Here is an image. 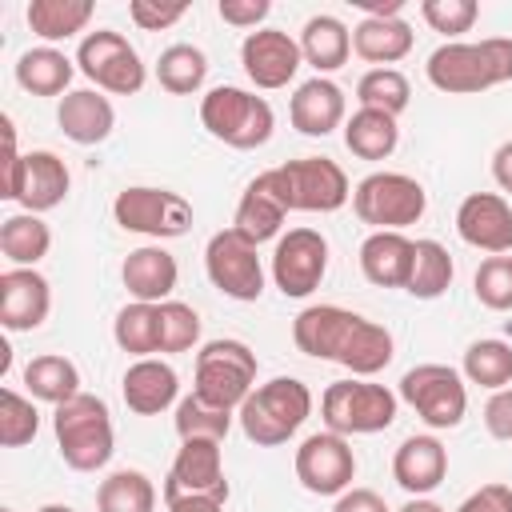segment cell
<instances>
[{
    "label": "cell",
    "instance_id": "obj_1",
    "mask_svg": "<svg viewBox=\"0 0 512 512\" xmlns=\"http://www.w3.org/2000/svg\"><path fill=\"white\" fill-rule=\"evenodd\" d=\"M292 340L312 360H332L352 376H376L392 364V332L340 304H312L292 320Z\"/></svg>",
    "mask_w": 512,
    "mask_h": 512
},
{
    "label": "cell",
    "instance_id": "obj_2",
    "mask_svg": "<svg viewBox=\"0 0 512 512\" xmlns=\"http://www.w3.org/2000/svg\"><path fill=\"white\" fill-rule=\"evenodd\" d=\"M424 72H428V84L448 96H472V92L508 84L512 80V40L508 36H488L480 44L448 40L428 56Z\"/></svg>",
    "mask_w": 512,
    "mask_h": 512
},
{
    "label": "cell",
    "instance_id": "obj_3",
    "mask_svg": "<svg viewBox=\"0 0 512 512\" xmlns=\"http://www.w3.org/2000/svg\"><path fill=\"white\" fill-rule=\"evenodd\" d=\"M52 432H56V448L60 460L72 472H96L112 460L116 452V432H112V412L100 396L80 392L64 404H56L52 412Z\"/></svg>",
    "mask_w": 512,
    "mask_h": 512
},
{
    "label": "cell",
    "instance_id": "obj_4",
    "mask_svg": "<svg viewBox=\"0 0 512 512\" xmlns=\"http://www.w3.org/2000/svg\"><path fill=\"white\" fill-rule=\"evenodd\" d=\"M308 412H312L308 384L296 376H272L268 384L248 392V400L236 408V420L256 448H276L300 432Z\"/></svg>",
    "mask_w": 512,
    "mask_h": 512
},
{
    "label": "cell",
    "instance_id": "obj_5",
    "mask_svg": "<svg viewBox=\"0 0 512 512\" xmlns=\"http://www.w3.org/2000/svg\"><path fill=\"white\" fill-rule=\"evenodd\" d=\"M4 200H20L24 212L40 216L56 204H64L68 188H72V176H68V164L48 152V148H36V152H16V128L12 120L4 116Z\"/></svg>",
    "mask_w": 512,
    "mask_h": 512
},
{
    "label": "cell",
    "instance_id": "obj_6",
    "mask_svg": "<svg viewBox=\"0 0 512 512\" xmlns=\"http://www.w3.org/2000/svg\"><path fill=\"white\" fill-rule=\"evenodd\" d=\"M200 124L208 128V136L224 140L228 148L248 152V148H260L272 140L276 116L264 96L236 88V84H216L200 100Z\"/></svg>",
    "mask_w": 512,
    "mask_h": 512
},
{
    "label": "cell",
    "instance_id": "obj_7",
    "mask_svg": "<svg viewBox=\"0 0 512 512\" xmlns=\"http://www.w3.org/2000/svg\"><path fill=\"white\" fill-rule=\"evenodd\" d=\"M264 180L284 200L288 212H336L352 200V184L344 168L328 156H300L280 168H268Z\"/></svg>",
    "mask_w": 512,
    "mask_h": 512
},
{
    "label": "cell",
    "instance_id": "obj_8",
    "mask_svg": "<svg viewBox=\"0 0 512 512\" xmlns=\"http://www.w3.org/2000/svg\"><path fill=\"white\" fill-rule=\"evenodd\" d=\"M396 392H388L384 384H372L364 376H348V380H332L320 396V416L328 424V432L340 436H372L392 428L396 420Z\"/></svg>",
    "mask_w": 512,
    "mask_h": 512
},
{
    "label": "cell",
    "instance_id": "obj_9",
    "mask_svg": "<svg viewBox=\"0 0 512 512\" xmlns=\"http://www.w3.org/2000/svg\"><path fill=\"white\" fill-rule=\"evenodd\" d=\"M428 208V192L408 172H372L352 188V212L372 224V232H400L416 224Z\"/></svg>",
    "mask_w": 512,
    "mask_h": 512
},
{
    "label": "cell",
    "instance_id": "obj_10",
    "mask_svg": "<svg viewBox=\"0 0 512 512\" xmlns=\"http://www.w3.org/2000/svg\"><path fill=\"white\" fill-rule=\"evenodd\" d=\"M256 384V352L244 340H208L196 352V396L216 408H240Z\"/></svg>",
    "mask_w": 512,
    "mask_h": 512
},
{
    "label": "cell",
    "instance_id": "obj_11",
    "mask_svg": "<svg viewBox=\"0 0 512 512\" xmlns=\"http://www.w3.org/2000/svg\"><path fill=\"white\" fill-rule=\"evenodd\" d=\"M112 216L124 232H140L152 240H172L192 228V204L172 188L128 184L112 200Z\"/></svg>",
    "mask_w": 512,
    "mask_h": 512
},
{
    "label": "cell",
    "instance_id": "obj_12",
    "mask_svg": "<svg viewBox=\"0 0 512 512\" xmlns=\"http://www.w3.org/2000/svg\"><path fill=\"white\" fill-rule=\"evenodd\" d=\"M400 400L428 428H456L468 412L464 376L452 364H416L400 376Z\"/></svg>",
    "mask_w": 512,
    "mask_h": 512
},
{
    "label": "cell",
    "instance_id": "obj_13",
    "mask_svg": "<svg viewBox=\"0 0 512 512\" xmlns=\"http://www.w3.org/2000/svg\"><path fill=\"white\" fill-rule=\"evenodd\" d=\"M76 68L100 88V92H112V96H136L148 80L144 72V60L140 52L112 28H96L80 40L76 48Z\"/></svg>",
    "mask_w": 512,
    "mask_h": 512
},
{
    "label": "cell",
    "instance_id": "obj_14",
    "mask_svg": "<svg viewBox=\"0 0 512 512\" xmlns=\"http://www.w3.org/2000/svg\"><path fill=\"white\" fill-rule=\"evenodd\" d=\"M204 272H208L212 288L224 292L228 300L252 304V300H260V292H264V264H260V252H256V244H248L236 228L212 232V240H208V248H204Z\"/></svg>",
    "mask_w": 512,
    "mask_h": 512
},
{
    "label": "cell",
    "instance_id": "obj_15",
    "mask_svg": "<svg viewBox=\"0 0 512 512\" xmlns=\"http://www.w3.org/2000/svg\"><path fill=\"white\" fill-rule=\"evenodd\" d=\"M328 272V240L316 228H288L272 252V280L284 296L304 300Z\"/></svg>",
    "mask_w": 512,
    "mask_h": 512
},
{
    "label": "cell",
    "instance_id": "obj_16",
    "mask_svg": "<svg viewBox=\"0 0 512 512\" xmlns=\"http://www.w3.org/2000/svg\"><path fill=\"white\" fill-rule=\"evenodd\" d=\"M356 452L340 432H312L296 448V480L312 496H340L352 488Z\"/></svg>",
    "mask_w": 512,
    "mask_h": 512
},
{
    "label": "cell",
    "instance_id": "obj_17",
    "mask_svg": "<svg viewBox=\"0 0 512 512\" xmlns=\"http://www.w3.org/2000/svg\"><path fill=\"white\" fill-rule=\"evenodd\" d=\"M176 496H212L228 504L220 440H180V452L164 480V500H176Z\"/></svg>",
    "mask_w": 512,
    "mask_h": 512
},
{
    "label": "cell",
    "instance_id": "obj_18",
    "mask_svg": "<svg viewBox=\"0 0 512 512\" xmlns=\"http://www.w3.org/2000/svg\"><path fill=\"white\" fill-rule=\"evenodd\" d=\"M240 64L256 88H264V92L284 88L296 76V68L304 64L300 40H292L284 28H256L240 44Z\"/></svg>",
    "mask_w": 512,
    "mask_h": 512
},
{
    "label": "cell",
    "instance_id": "obj_19",
    "mask_svg": "<svg viewBox=\"0 0 512 512\" xmlns=\"http://www.w3.org/2000/svg\"><path fill=\"white\" fill-rule=\"evenodd\" d=\"M456 232L464 244L504 256L512 252V204L500 192H468L456 208Z\"/></svg>",
    "mask_w": 512,
    "mask_h": 512
},
{
    "label": "cell",
    "instance_id": "obj_20",
    "mask_svg": "<svg viewBox=\"0 0 512 512\" xmlns=\"http://www.w3.org/2000/svg\"><path fill=\"white\" fill-rule=\"evenodd\" d=\"M52 288L36 268L0 272V324L8 332H32L48 320Z\"/></svg>",
    "mask_w": 512,
    "mask_h": 512
},
{
    "label": "cell",
    "instance_id": "obj_21",
    "mask_svg": "<svg viewBox=\"0 0 512 512\" xmlns=\"http://www.w3.org/2000/svg\"><path fill=\"white\" fill-rule=\"evenodd\" d=\"M344 112H348V100H344V88L328 76H312L304 80L292 100H288V120L296 132L304 136H328L344 124Z\"/></svg>",
    "mask_w": 512,
    "mask_h": 512
},
{
    "label": "cell",
    "instance_id": "obj_22",
    "mask_svg": "<svg viewBox=\"0 0 512 512\" xmlns=\"http://www.w3.org/2000/svg\"><path fill=\"white\" fill-rule=\"evenodd\" d=\"M56 124L72 144H100L112 136L116 128V108L108 96H100V88H72L60 96L56 108Z\"/></svg>",
    "mask_w": 512,
    "mask_h": 512
},
{
    "label": "cell",
    "instance_id": "obj_23",
    "mask_svg": "<svg viewBox=\"0 0 512 512\" xmlns=\"http://www.w3.org/2000/svg\"><path fill=\"white\" fill-rule=\"evenodd\" d=\"M448 476V448L436 436H408L392 456V480L408 496H428Z\"/></svg>",
    "mask_w": 512,
    "mask_h": 512
},
{
    "label": "cell",
    "instance_id": "obj_24",
    "mask_svg": "<svg viewBox=\"0 0 512 512\" xmlns=\"http://www.w3.org/2000/svg\"><path fill=\"white\" fill-rule=\"evenodd\" d=\"M176 256L160 244H144V248H132L124 256V268H120V280L128 288L132 300H144V304H164L172 300V288H176Z\"/></svg>",
    "mask_w": 512,
    "mask_h": 512
},
{
    "label": "cell",
    "instance_id": "obj_25",
    "mask_svg": "<svg viewBox=\"0 0 512 512\" xmlns=\"http://www.w3.org/2000/svg\"><path fill=\"white\" fill-rule=\"evenodd\" d=\"M120 392H124V404L136 412V416H160L164 408L180 404L176 392H180V376L172 364L156 360V356H144L136 364H128L124 380H120Z\"/></svg>",
    "mask_w": 512,
    "mask_h": 512
},
{
    "label": "cell",
    "instance_id": "obj_26",
    "mask_svg": "<svg viewBox=\"0 0 512 512\" xmlns=\"http://www.w3.org/2000/svg\"><path fill=\"white\" fill-rule=\"evenodd\" d=\"M416 240L404 232H368L360 244V272L376 288H408Z\"/></svg>",
    "mask_w": 512,
    "mask_h": 512
},
{
    "label": "cell",
    "instance_id": "obj_27",
    "mask_svg": "<svg viewBox=\"0 0 512 512\" xmlns=\"http://www.w3.org/2000/svg\"><path fill=\"white\" fill-rule=\"evenodd\" d=\"M284 216H288V208H284V200L272 192V184L264 180V172L244 188V196H240V204H236V216H232V228L248 240V244H264V240H272V236H280V228H284Z\"/></svg>",
    "mask_w": 512,
    "mask_h": 512
},
{
    "label": "cell",
    "instance_id": "obj_28",
    "mask_svg": "<svg viewBox=\"0 0 512 512\" xmlns=\"http://www.w3.org/2000/svg\"><path fill=\"white\" fill-rule=\"evenodd\" d=\"M412 40H416V36H412V24L400 20V16H392V20H384V16H364V20L352 28V52H356L360 60H368V64H380V68L404 60V56L412 52Z\"/></svg>",
    "mask_w": 512,
    "mask_h": 512
},
{
    "label": "cell",
    "instance_id": "obj_29",
    "mask_svg": "<svg viewBox=\"0 0 512 512\" xmlns=\"http://www.w3.org/2000/svg\"><path fill=\"white\" fill-rule=\"evenodd\" d=\"M352 52V28L340 20V16H308L304 28H300V56L304 64L316 68V76L324 72H336Z\"/></svg>",
    "mask_w": 512,
    "mask_h": 512
},
{
    "label": "cell",
    "instance_id": "obj_30",
    "mask_svg": "<svg viewBox=\"0 0 512 512\" xmlns=\"http://www.w3.org/2000/svg\"><path fill=\"white\" fill-rule=\"evenodd\" d=\"M72 76H76V60H68L52 44L28 48L16 60V84L24 92H32V96H60L72 84Z\"/></svg>",
    "mask_w": 512,
    "mask_h": 512
},
{
    "label": "cell",
    "instance_id": "obj_31",
    "mask_svg": "<svg viewBox=\"0 0 512 512\" xmlns=\"http://www.w3.org/2000/svg\"><path fill=\"white\" fill-rule=\"evenodd\" d=\"M344 144L360 160H388L396 152V144H400L396 116L376 112V108H356L344 120Z\"/></svg>",
    "mask_w": 512,
    "mask_h": 512
},
{
    "label": "cell",
    "instance_id": "obj_32",
    "mask_svg": "<svg viewBox=\"0 0 512 512\" xmlns=\"http://www.w3.org/2000/svg\"><path fill=\"white\" fill-rule=\"evenodd\" d=\"M24 384H28L32 400L64 404V400L80 396V368L60 352H44L24 364Z\"/></svg>",
    "mask_w": 512,
    "mask_h": 512
},
{
    "label": "cell",
    "instance_id": "obj_33",
    "mask_svg": "<svg viewBox=\"0 0 512 512\" xmlns=\"http://www.w3.org/2000/svg\"><path fill=\"white\" fill-rule=\"evenodd\" d=\"M92 12H96L92 0H32L24 16H28V28L52 44V40H68L84 32Z\"/></svg>",
    "mask_w": 512,
    "mask_h": 512
},
{
    "label": "cell",
    "instance_id": "obj_34",
    "mask_svg": "<svg viewBox=\"0 0 512 512\" xmlns=\"http://www.w3.org/2000/svg\"><path fill=\"white\" fill-rule=\"evenodd\" d=\"M52 248V228L32 216V212H16L0 224V252L16 264V268H36V260H44Z\"/></svg>",
    "mask_w": 512,
    "mask_h": 512
},
{
    "label": "cell",
    "instance_id": "obj_35",
    "mask_svg": "<svg viewBox=\"0 0 512 512\" xmlns=\"http://www.w3.org/2000/svg\"><path fill=\"white\" fill-rule=\"evenodd\" d=\"M156 80L172 96H192L208 80V56L196 44H168L156 60Z\"/></svg>",
    "mask_w": 512,
    "mask_h": 512
},
{
    "label": "cell",
    "instance_id": "obj_36",
    "mask_svg": "<svg viewBox=\"0 0 512 512\" xmlns=\"http://www.w3.org/2000/svg\"><path fill=\"white\" fill-rule=\"evenodd\" d=\"M156 508V484L140 468H120L100 480L96 488V512H152Z\"/></svg>",
    "mask_w": 512,
    "mask_h": 512
},
{
    "label": "cell",
    "instance_id": "obj_37",
    "mask_svg": "<svg viewBox=\"0 0 512 512\" xmlns=\"http://www.w3.org/2000/svg\"><path fill=\"white\" fill-rule=\"evenodd\" d=\"M452 276H456V264L448 256V248L440 240H416V256H412V276H408V288L416 300H436L452 288Z\"/></svg>",
    "mask_w": 512,
    "mask_h": 512
},
{
    "label": "cell",
    "instance_id": "obj_38",
    "mask_svg": "<svg viewBox=\"0 0 512 512\" xmlns=\"http://www.w3.org/2000/svg\"><path fill=\"white\" fill-rule=\"evenodd\" d=\"M112 336L136 360L160 352V312H156V304H144V300L124 304L112 320Z\"/></svg>",
    "mask_w": 512,
    "mask_h": 512
},
{
    "label": "cell",
    "instance_id": "obj_39",
    "mask_svg": "<svg viewBox=\"0 0 512 512\" xmlns=\"http://www.w3.org/2000/svg\"><path fill=\"white\" fill-rule=\"evenodd\" d=\"M464 380L480 388H508L512 384V344L508 340H472L464 352Z\"/></svg>",
    "mask_w": 512,
    "mask_h": 512
},
{
    "label": "cell",
    "instance_id": "obj_40",
    "mask_svg": "<svg viewBox=\"0 0 512 512\" xmlns=\"http://www.w3.org/2000/svg\"><path fill=\"white\" fill-rule=\"evenodd\" d=\"M356 100H360V108L400 116L412 100V88H408V76L400 68H372L356 80Z\"/></svg>",
    "mask_w": 512,
    "mask_h": 512
},
{
    "label": "cell",
    "instance_id": "obj_41",
    "mask_svg": "<svg viewBox=\"0 0 512 512\" xmlns=\"http://www.w3.org/2000/svg\"><path fill=\"white\" fill-rule=\"evenodd\" d=\"M232 428V412L200 400L196 392L176 404V432L180 440H224Z\"/></svg>",
    "mask_w": 512,
    "mask_h": 512
},
{
    "label": "cell",
    "instance_id": "obj_42",
    "mask_svg": "<svg viewBox=\"0 0 512 512\" xmlns=\"http://www.w3.org/2000/svg\"><path fill=\"white\" fill-rule=\"evenodd\" d=\"M160 312V352H188L200 344V312L184 300L156 304Z\"/></svg>",
    "mask_w": 512,
    "mask_h": 512
},
{
    "label": "cell",
    "instance_id": "obj_43",
    "mask_svg": "<svg viewBox=\"0 0 512 512\" xmlns=\"http://www.w3.org/2000/svg\"><path fill=\"white\" fill-rule=\"evenodd\" d=\"M40 432V412L32 400H24L20 392L4 388L0 392V444L4 448H20L28 440H36Z\"/></svg>",
    "mask_w": 512,
    "mask_h": 512
},
{
    "label": "cell",
    "instance_id": "obj_44",
    "mask_svg": "<svg viewBox=\"0 0 512 512\" xmlns=\"http://www.w3.org/2000/svg\"><path fill=\"white\" fill-rule=\"evenodd\" d=\"M476 300L492 312H512V256H488L480 260L472 276Z\"/></svg>",
    "mask_w": 512,
    "mask_h": 512
},
{
    "label": "cell",
    "instance_id": "obj_45",
    "mask_svg": "<svg viewBox=\"0 0 512 512\" xmlns=\"http://www.w3.org/2000/svg\"><path fill=\"white\" fill-rule=\"evenodd\" d=\"M420 16L428 20L432 32H444V36H460L476 24L480 16V4L476 0H424L420 4Z\"/></svg>",
    "mask_w": 512,
    "mask_h": 512
},
{
    "label": "cell",
    "instance_id": "obj_46",
    "mask_svg": "<svg viewBox=\"0 0 512 512\" xmlns=\"http://www.w3.org/2000/svg\"><path fill=\"white\" fill-rule=\"evenodd\" d=\"M188 12V4H160V0H132L128 4V16L136 20V28H144V32H160V28H168V24H176L180 16Z\"/></svg>",
    "mask_w": 512,
    "mask_h": 512
},
{
    "label": "cell",
    "instance_id": "obj_47",
    "mask_svg": "<svg viewBox=\"0 0 512 512\" xmlns=\"http://www.w3.org/2000/svg\"><path fill=\"white\" fill-rule=\"evenodd\" d=\"M456 512H512V488L508 484H480L476 492H468Z\"/></svg>",
    "mask_w": 512,
    "mask_h": 512
},
{
    "label": "cell",
    "instance_id": "obj_48",
    "mask_svg": "<svg viewBox=\"0 0 512 512\" xmlns=\"http://www.w3.org/2000/svg\"><path fill=\"white\" fill-rule=\"evenodd\" d=\"M216 12H220L224 24H232V28H252V32H256V24L272 12V4H268V0H220Z\"/></svg>",
    "mask_w": 512,
    "mask_h": 512
},
{
    "label": "cell",
    "instance_id": "obj_49",
    "mask_svg": "<svg viewBox=\"0 0 512 512\" xmlns=\"http://www.w3.org/2000/svg\"><path fill=\"white\" fill-rule=\"evenodd\" d=\"M484 428L496 440H512V384L488 396V404H484Z\"/></svg>",
    "mask_w": 512,
    "mask_h": 512
},
{
    "label": "cell",
    "instance_id": "obj_50",
    "mask_svg": "<svg viewBox=\"0 0 512 512\" xmlns=\"http://www.w3.org/2000/svg\"><path fill=\"white\" fill-rule=\"evenodd\" d=\"M332 512H388V504H384V496L372 492V488H348V492L336 496Z\"/></svg>",
    "mask_w": 512,
    "mask_h": 512
},
{
    "label": "cell",
    "instance_id": "obj_51",
    "mask_svg": "<svg viewBox=\"0 0 512 512\" xmlns=\"http://www.w3.org/2000/svg\"><path fill=\"white\" fill-rule=\"evenodd\" d=\"M492 180H496L504 192H512V140H504V144L492 152Z\"/></svg>",
    "mask_w": 512,
    "mask_h": 512
},
{
    "label": "cell",
    "instance_id": "obj_52",
    "mask_svg": "<svg viewBox=\"0 0 512 512\" xmlns=\"http://www.w3.org/2000/svg\"><path fill=\"white\" fill-rule=\"evenodd\" d=\"M164 504L168 512H224V500H212V496H176Z\"/></svg>",
    "mask_w": 512,
    "mask_h": 512
},
{
    "label": "cell",
    "instance_id": "obj_53",
    "mask_svg": "<svg viewBox=\"0 0 512 512\" xmlns=\"http://www.w3.org/2000/svg\"><path fill=\"white\" fill-rule=\"evenodd\" d=\"M360 12H368V16H384V20H392V16H400V8H404V0H352Z\"/></svg>",
    "mask_w": 512,
    "mask_h": 512
},
{
    "label": "cell",
    "instance_id": "obj_54",
    "mask_svg": "<svg viewBox=\"0 0 512 512\" xmlns=\"http://www.w3.org/2000/svg\"><path fill=\"white\" fill-rule=\"evenodd\" d=\"M396 512H444L436 500H428V496H412L404 508H396Z\"/></svg>",
    "mask_w": 512,
    "mask_h": 512
},
{
    "label": "cell",
    "instance_id": "obj_55",
    "mask_svg": "<svg viewBox=\"0 0 512 512\" xmlns=\"http://www.w3.org/2000/svg\"><path fill=\"white\" fill-rule=\"evenodd\" d=\"M36 512H76L72 504H44V508H36Z\"/></svg>",
    "mask_w": 512,
    "mask_h": 512
},
{
    "label": "cell",
    "instance_id": "obj_56",
    "mask_svg": "<svg viewBox=\"0 0 512 512\" xmlns=\"http://www.w3.org/2000/svg\"><path fill=\"white\" fill-rule=\"evenodd\" d=\"M0 512H16V508H0Z\"/></svg>",
    "mask_w": 512,
    "mask_h": 512
}]
</instances>
